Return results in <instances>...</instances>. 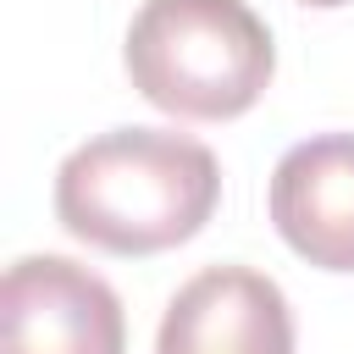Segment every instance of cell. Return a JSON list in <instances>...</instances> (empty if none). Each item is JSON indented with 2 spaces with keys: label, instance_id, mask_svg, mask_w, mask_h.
<instances>
[{
  "label": "cell",
  "instance_id": "2",
  "mask_svg": "<svg viewBox=\"0 0 354 354\" xmlns=\"http://www.w3.org/2000/svg\"><path fill=\"white\" fill-rule=\"evenodd\" d=\"M271 66V33L243 0H144L127 28V77L171 116H243L266 94Z\"/></svg>",
  "mask_w": 354,
  "mask_h": 354
},
{
  "label": "cell",
  "instance_id": "5",
  "mask_svg": "<svg viewBox=\"0 0 354 354\" xmlns=\"http://www.w3.org/2000/svg\"><path fill=\"white\" fill-rule=\"evenodd\" d=\"M271 221L321 271H354V133L293 144L271 171Z\"/></svg>",
  "mask_w": 354,
  "mask_h": 354
},
{
  "label": "cell",
  "instance_id": "3",
  "mask_svg": "<svg viewBox=\"0 0 354 354\" xmlns=\"http://www.w3.org/2000/svg\"><path fill=\"white\" fill-rule=\"evenodd\" d=\"M0 354H127L122 299L66 254H28L0 282Z\"/></svg>",
  "mask_w": 354,
  "mask_h": 354
},
{
  "label": "cell",
  "instance_id": "4",
  "mask_svg": "<svg viewBox=\"0 0 354 354\" xmlns=\"http://www.w3.org/2000/svg\"><path fill=\"white\" fill-rule=\"evenodd\" d=\"M155 354H293V310L266 271L205 266L171 293Z\"/></svg>",
  "mask_w": 354,
  "mask_h": 354
},
{
  "label": "cell",
  "instance_id": "1",
  "mask_svg": "<svg viewBox=\"0 0 354 354\" xmlns=\"http://www.w3.org/2000/svg\"><path fill=\"white\" fill-rule=\"evenodd\" d=\"M221 199L216 155L166 127H116L77 144L55 171V216L72 238L111 254L188 243Z\"/></svg>",
  "mask_w": 354,
  "mask_h": 354
},
{
  "label": "cell",
  "instance_id": "6",
  "mask_svg": "<svg viewBox=\"0 0 354 354\" xmlns=\"http://www.w3.org/2000/svg\"><path fill=\"white\" fill-rule=\"evenodd\" d=\"M304 6H343V0H304Z\"/></svg>",
  "mask_w": 354,
  "mask_h": 354
}]
</instances>
